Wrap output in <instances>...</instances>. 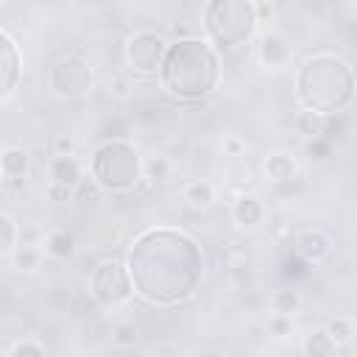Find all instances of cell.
<instances>
[{"label": "cell", "instance_id": "5b68a950", "mask_svg": "<svg viewBox=\"0 0 357 357\" xmlns=\"http://www.w3.org/2000/svg\"><path fill=\"white\" fill-rule=\"evenodd\" d=\"M47 81H50V89H53L56 95H61V98H75V95H81V92L86 89V84H89V67H86L84 61L67 56V59H61V61H56V64L50 67Z\"/></svg>", "mask_w": 357, "mask_h": 357}, {"label": "cell", "instance_id": "7a4b0ae2", "mask_svg": "<svg viewBox=\"0 0 357 357\" xmlns=\"http://www.w3.org/2000/svg\"><path fill=\"white\" fill-rule=\"evenodd\" d=\"M298 95L315 114L340 109L351 95V73L332 56H315L298 75Z\"/></svg>", "mask_w": 357, "mask_h": 357}, {"label": "cell", "instance_id": "3957f363", "mask_svg": "<svg viewBox=\"0 0 357 357\" xmlns=\"http://www.w3.org/2000/svg\"><path fill=\"white\" fill-rule=\"evenodd\" d=\"M92 173H95V178H98L103 187L123 190V187H128L131 181H137L139 159H137V153H134L128 145H123V142H109V145H103V148L95 153Z\"/></svg>", "mask_w": 357, "mask_h": 357}, {"label": "cell", "instance_id": "ac0fdd59", "mask_svg": "<svg viewBox=\"0 0 357 357\" xmlns=\"http://www.w3.org/2000/svg\"><path fill=\"white\" fill-rule=\"evenodd\" d=\"M11 257H14V265H17L20 271H33V268H36V262H39V251H36V248H31V245H20Z\"/></svg>", "mask_w": 357, "mask_h": 357}, {"label": "cell", "instance_id": "8fae6325", "mask_svg": "<svg viewBox=\"0 0 357 357\" xmlns=\"http://www.w3.org/2000/svg\"><path fill=\"white\" fill-rule=\"evenodd\" d=\"M293 173H296V165H293L290 156H284V153L268 156V162H265V176H268V178H273V181H287V178H293Z\"/></svg>", "mask_w": 357, "mask_h": 357}, {"label": "cell", "instance_id": "d6986e66", "mask_svg": "<svg viewBox=\"0 0 357 357\" xmlns=\"http://www.w3.org/2000/svg\"><path fill=\"white\" fill-rule=\"evenodd\" d=\"M329 337H332L335 343H343V340H349V337H351V326H349V324H343V321L337 318V321H332V324H329Z\"/></svg>", "mask_w": 357, "mask_h": 357}, {"label": "cell", "instance_id": "8992f818", "mask_svg": "<svg viewBox=\"0 0 357 357\" xmlns=\"http://www.w3.org/2000/svg\"><path fill=\"white\" fill-rule=\"evenodd\" d=\"M92 290H95V296L100 301H109V304H117V301H123L131 293L128 290L126 271L117 262H112V259H106V262H100L95 268V273H92Z\"/></svg>", "mask_w": 357, "mask_h": 357}, {"label": "cell", "instance_id": "277c9868", "mask_svg": "<svg viewBox=\"0 0 357 357\" xmlns=\"http://www.w3.org/2000/svg\"><path fill=\"white\" fill-rule=\"evenodd\" d=\"M212 8L220 17H226V25L209 28L218 42L234 47L237 42L248 39V33L254 28V6H248V3H212Z\"/></svg>", "mask_w": 357, "mask_h": 357}, {"label": "cell", "instance_id": "9a60e30c", "mask_svg": "<svg viewBox=\"0 0 357 357\" xmlns=\"http://www.w3.org/2000/svg\"><path fill=\"white\" fill-rule=\"evenodd\" d=\"M184 198L192 206H206L212 201V184L209 181H192V184L184 187Z\"/></svg>", "mask_w": 357, "mask_h": 357}, {"label": "cell", "instance_id": "ba28073f", "mask_svg": "<svg viewBox=\"0 0 357 357\" xmlns=\"http://www.w3.org/2000/svg\"><path fill=\"white\" fill-rule=\"evenodd\" d=\"M3 36V95H11L14 92V84H17V75H20V53H17V42L11 39V33L3 28L0 31Z\"/></svg>", "mask_w": 357, "mask_h": 357}, {"label": "cell", "instance_id": "4fadbf2b", "mask_svg": "<svg viewBox=\"0 0 357 357\" xmlns=\"http://www.w3.org/2000/svg\"><path fill=\"white\" fill-rule=\"evenodd\" d=\"M0 226H3V240H0V251H3V257H11L20 245H17V223H14V218L8 215V212H3L0 215Z\"/></svg>", "mask_w": 357, "mask_h": 357}, {"label": "cell", "instance_id": "7c38bea8", "mask_svg": "<svg viewBox=\"0 0 357 357\" xmlns=\"http://www.w3.org/2000/svg\"><path fill=\"white\" fill-rule=\"evenodd\" d=\"M234 218L240 220V226H254L259 218H262V206L254 195H243L237 204H234Z\"/></svg>", "mask_w": 357, "mask_h": 357}, {"label": "cell", "instance_id": "30bf717a", "mask_svg": "<svg viewBox=\"0 0 357 357\" xmlns=\"http://www.w3.org/2000/svg\"><path fill=\"white\" fill-rule=\"evenodd\" d=\"M0 170L6 176V181H14V178H22L25 170H28V156L22 148H14V145H6L3 148V156H0Z\"/></svg>", "mask_w": 357, "mask_h": 357}, {"label": "cell", "instance_id": "ffe728a7", "mask_svg": "<svg viewBox=\"0 0 357 357\" xmlns=\"http://www.w3.org/2000/svg\"><path fill=\"white\" fill-rule=\"evenodd\" d=\"M14 357H45V354H42V349H39L36 343H31V340H20L17 349H14Z\"/></svg>", "mask_w": 357, "mask_h": 357}, {"label": "cell", "instance_id": "9c48e42d", "mask_svg": "<svg viewBox=\"0 0 357 357\" xmlns=\"http://www.w3.org/2000/svg\"><path fill=\"white\" fill-rule=\"evenodd\" d=\"M50 178H53V184L75 187L81 181V167H78L75 156H53L50 159Z\"/></svg>", "mask_w": 357, "mask_h": 357}, {"label": "cell", "instance_id": "44dd1931", "mask_svg": "<svg viewBox=\"0 0 357 357\" xmlns=\"http://www.w3.org/2000/svg\"><path fill=\"white\" fill-rule=\"evenodd\" d=\"M70 192H73V187H64V184H50V187H47V195L56 198V201L70 198Z\"/></svg>", "mask_w": 357, "mask_h": 357}, {"label": "cell", "instance_id": "5bb4252c", "mask_svg": "<svg viewBox=\"0 0 357 357\" xmlns=\"http://www.w3.org/2000/svg\"><path fill=\"white\" fill-rule=\"evenodd\" d=\"M45 251L53 254V257H67L73 251V237L67 231H61V229H53L47 234V240H45Z\"/></svg>", "mask_w": 357, "mask_h": 357}, {"label": "cell", "instance_id": "52a82bcc", "mask_svg": "<svg viewBox=\"0 0 357 357\" xmlns=\"http://www.w3.org/2000/svg\"><path fill=\"white\" fill-rule=\"evenodd\" d=\"M162 50H165V42L162 36L151 33V31H137L128 45H126V56H128V64L139 73H151L159 67V59H162Z\"/></svg>", "mask_w": 357, "mask_h": 357}, {"label": "cell", "instance_id": "e0dca14e", "mask_svg": "<svg viewBox=\"0 0 357 357\" xmlns=\"http://www.w3.org/2000/svg\"><path fill=\"white\" fill-rule=\"evenodd\" d=\"M332 346H335V340L329 337V332H315L307 340V349H310L312 357H329L332 354Z\"/></svg>", "mask_w": 357, "mask_h": 357}, {"label": "cell", "instance_id": "6da1fadb", "mask_svg": "<svg viewBox=\"0 0 357 357\" xmlns=\"http://www.w3.org/2000/svg\"><path fill=\"white\" fill-rule=\"evenodd\" d=\"M162 81L173 95L195 98L212 89L218 81V61L206 42L184 39L167 50L162 64Z\"/></svg>", "mask_w": 357, "mask_h": 357}, {"label": "cell", "instance_id": "2e32d148", "mask_svg": "<svg viewBox=\"0 0 357 357\" xmlns=\"http://www.w3.org/2000/svg\"><path fill=\"white\" fill-rule=\"evenodd\" d=\"M301 251H304L307 257H315V259H318V257H324V254L329 251V243H326L318 231H307V234L301 237Z\"/></svg>", "mask_w": 357, "mask_h": 357}]
</instances>
